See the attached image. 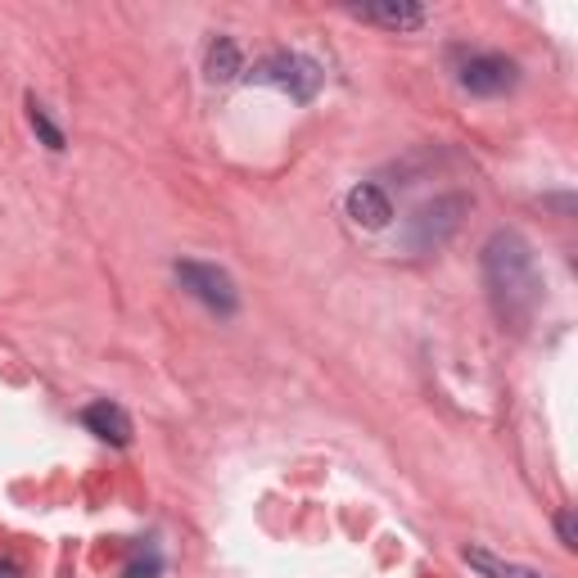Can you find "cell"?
Listing matches in <instances>:
<instances>
[{"label": "cell", "instance_id": "cell-1", "mask_svg": "<svg viewBox=\"0 0 578 578\" xmlns=\"http://www.w3.org/2000/svg\"><path fill=\"white\" fill-rule=\"evenodd\" d=\"M483 281H489V298L502 321L525 325L538 303H542V276L533 249L520 231H493L483 245Z\"/></svg>", "mask_w": 578, "mask_h": 578}, {"label": "cell", "instance_id": "cell-2", "mask_svg": "<svg viewBox=\"0 0 578 578\" xmlns=\"http://www.w3.org/2000/svg\"><path fill=\"white\" fill-rule=\"evenodd\" d=\"M466 212H470V199L466 195H439L434 204L416 208V218L407 226V245L416 254H430V249L447 245V239L456 235V226H462Z\"/></svg>", "mask_w": 578, "mask_h": 578}, {"label": "cell", "instance_id": "cell-3", "mask_svg": "<svg viewBox=\"0 0 578 578\" xmlns=\"http://www.w3.org/2000/svg\"><path fill=\"white\" fill-rule=\"evenodd\" d=\"M249 77L262 82V86L285 90V96H294L298 104H308L321 90V82H325V73L312 64V59H303V54H271V59H262Z\"/></svg>", "mask_w": 578, "mask_h": 578}, {"label": "cell", "instance_id": "cell-4", "mask_svg": "<svg viewBox=\"0 0 578 578\" xmlns=\"http://www.w3.org/2000/svg\"><path fill=\"white\" fill-rule=\"evenodd\" d=\"M176 281L190 298H199L208 312L235 317L239 294H235V281L226 276L222 267H212V262H176Z\"/></svg>", "mask_w": 578, "mask_h": 578}, {"label": "cell", "instance_id": "cell-5", "mask_svg": "<svg viewBox=\"0 0 578 578\" xmlns=\"http://www.w3.org/2000/svg\"><path fill=\"white\" fill-rule=\"evenodd\" d=\"M515 82H520V69L506 54H470L462 69V86L470 96H506Z\"/></svg>", "mask_w": 578, "mask_h": 578}, {"label": "cell", "instance_id": "cell-6", "mask_svg": "<svg viewBox=\"0 0 578 578\" xmlns=\"http://www.w3.org/2000/svg\"><path fill=\"white\" fill-rule=\"evenodd\" d=\"M82 425L96 439H104V443H113V447H127L132 443V416L118 407V403H90L86 411H82Z\"/></svg>", "mask_w": 578, "mask_h": 578}, {"label": "cell", "instance_id": "cell-7", "mask_svg": "<svg viewBox=\"0 0 578 578\" xmlns=\"http://www.w3.org/2000/svg\"><path fill=\"white\" fill-rule=\"evenodd\" d=\"M344 204H348V218L357 226H367V231H384L393 222V204L384 199L380 186H353Z\"/></svg>", "mask_w": 578, "mask_h": 578}, {"label": "cell", "instance_id": "cell-8", "mask_svg": "<svg viewBox=\"0 0 578 578\" xmlns=\"http://www.w3.org/2000/svg\"><path fill=\"white\" fill-rule=\"evenodd\" d=\"M357 14L380 23V27H393V33H411V27L425 23V10L420 5H407V0H380V5H361Z\"/></svg>", "mask_w": 578, "mask_h": 578}, {"label": "cell", "instance_id": "cell-9", "mask_svg": "<svg viewBox=\"0 0 578 578\" xmlns=\"http://www.w3.org/2000/svg\"><path fill=\"white\" fill-rule=\"evenodd\" d=\"M466 565H475L483 578H542L538 569H529V565H515V561H502V556H493V552H483V546H466Z\"/></svg>", "mask_w": 578, "mask_h": 578}, {"label": "cell", "instance_id": "cell-10", "mask_svg": "<svg viewBox=\"0 0 578 578\" xmlns=\"http://www.w3.org/2000/svg\"><path fill=\"white\" fill-rule=\"evenodd\" d=\"M239 73V46L231 37H218L208 46V77L212 82H231Z\"/></svg>", "mask_w": 578, "mask_h": 578}, {"label": "cell", "instance_id": "cell-11", "mask_svg": "<svg viewBox=\"0 0 578 578\" xmlns=\"http://www.w3.org/2000/svg\"><path fill=\"white\" fill-rule=\"evenodd\" d=\"M27 123H33V132L41 136L46 149H54V155L64 149V132L50 123V113H46V104H37V96H27Z\"/></svg>", "mask_w": 578, "mask_h": 578}, {"label": "cell", "instance_id": "cell-12", "mask_svg": "<svg viewBox=\"0 0 578 578\" xmlns=\"http://www.w3.org/2000/svg\"><path fill=\"white\" fill-rule=\"evenodd\" d=\"M159 569H163V556L149 552V556H136V561L127 565V578H159Z\"/></svg>", "mask_w": 578, "mask_h": 578}, {"label": "cell", "instance_id": "cell-13", "mask_svg": "<svg viewBox=\"0 0 578 578\" xmlns=\"http://www.w3.org/2000/svg\"><path fill=\"white\" fill-rule=\"evenodd\" d=\"M556 529H561V542H565L569 552H574V546H578V525H574V511H561V515H556Z\"/></svg>", "mask_w": 578, "mask_h": 578}, {"label": "cell", "instance_id": "cell-14", "mask_svg": "<svg viewBox=\"0 0 578 578\" xmlns=\"http://www.w3.org/2000/svg\"><path fill=\"white\" fill-rule=\"evenodd\" d=\"M0 578H23V574H19V565H14V561L0 556Z\"/></svg>", "mask_w": 578, "mask_h": 578}]
</instances>
